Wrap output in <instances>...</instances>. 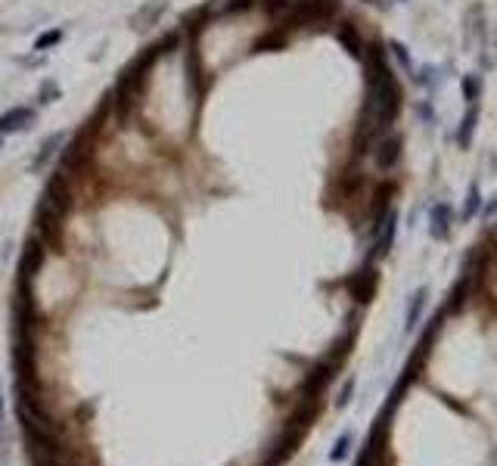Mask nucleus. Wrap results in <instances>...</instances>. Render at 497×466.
<instances>
[{"label":"nucleus","mask_w":497,"mask_h":466,"mask_svg":"<svg viewBox=\"0 0 497 466\" xmlns=\"http://www.w3.org/2000/svg\"><path fill=\"white\" fill-rule=\"evenodd\" d=\"M66 209H69V190H66V184H62V177H53V181L47 184L44 199H41V205H38V221H41L44 240H50V242L56 240Z\"/></svg>","instance_id":"obj_2"},{"label":"nucleus","mask_w":497,"mask_h":466,"mask_svg":"<svg viewBox=\"0 0 497 466\" xmlns=\"http://www.w3.org/2000/svg\"><path fill=\"white\" fill-rule=\"evenodd\" d=\"M0 426H4V398H0Z\"/></svg>","instance_id":"obj_30"},{"label":"nucleus","mask_w":497,"mask_h":466,"mask_svg":"<svg viewBox=\"0 0 497 466\" xmlns=\"http://www.w3.org/2000/svg\"><path fill=\"white\" fill-rule=\"evenodd\" d=\"M348 292H351V299H355V302L367 305L373 299V292H376V270H370V268L358 270V274L348 280Z\"/></svg>","instance_id":"obj_7"},{"label":"nucleus","mask_w":497,"mask_h":466,"mask_svg":"<svg viewBox=\"0 0 497 466\" xmlns=\"http://www.w3.org/2000/svg\"><path fill=\"white\" fill-rule=\"evenodd\" d=\"M41 261H44V252H41L38 240H32L25 246V255H22V280H32L34 270L41 268Z\"/></svg>","instance_id":"obj_13"},{"label":"nucleus","mask_w":497,"mask_h":466,"mask_svg":"<svg viewBox=\"0 0 497 466\" xmlns=\"http://www.w3.org/2000/svg\"><path fill=\"white\" fill-rule=\"evenodd\" d=\"M482 268H485V255H482V249H475L472 255H466L463 261V270H460V280H457V289H454V302H451V311H457L460 305L470 299V292L475 289V283L482 280Z\"/></svg>","instance_id":"obj_3"},{"label":"nucleus","mask_w":497,"mask_h":466,"mask_svg":"<svg viewBox=\"0 0 497 466\" xmlns=\"http://www.w3.org/2000/svg\"><path fill=\"white\" fill-rule=\"evenodd\" d=\"M355 466H376V454H373V451H367V448H364L361 460H358Z\"/></svg>","instance_id":"obj_29"},{"label":"nucleus","mask_w":497,"mask_h":466,"mask_svg":"<svg viewBox=\"0 0 497 466\" xmlns=\"http://www.w3.org/2000/svg\"><path fill=\"white\" fill-rule=\"evenodd\" d=\"M351 392H355V379H348V383H345V389H342V395H339V401H336V404H339V407H345V404H348Z\"/></svg>","instance_id":"obj_26"},{"label":"nucleus","mask_w":497,"mask_h":466,"mask_svg":"<svg viewBox=\"0 0 497 466\" xmlns=\"http://www.w3.org/2000/svg\"><path fill=\"white\" fill-rule=\"evenodd\" d=\"M398 156H401V140H398V137H386V140L376 146V165H379L383 171L395 168Z\"/></svg>","instance_id":"obj_11"},{"label":"nucleus","mask_w":497,"mask_h":466,"mask_svg":"<svg viewBox=\"0 0 497 466\" xmlns=\"http://www.w3.org/2000/svg\"><path fill=\"white\" fill-rule=\"evenodd\" d=\"M333 370H336V361H327V364H317V367L305 376V383H301V398L305 401H317L323 389H327V383L333 379Z\"/></svg>","instance_id":"obj_6"},{"label":"nucleus","mask_w":497,"mask_h":466,"mask_svg":"<svg viewBox=\"0 0 497 466\" xmlns=\"http://www.w3.org/2000/svg\"><path fill=\"white\" fill-rule=\"evenodd\" d=\"M401 109V90L395 84L392 71H388L379 47L370 50L367 60V118L376 121V128L392 125Z\"/></svg>","instance_id":"obj_1"},{"label":"nucleus","mask_w":497,"mask_h":466,"mask_svg":"<svg viewBox=\"0 0 497 466\" xmlns=\"http://www.w3.org/2000/svg\"><path fill=\"white\" fill-rule=\"evenodd\" d=\"M451 205H444V203H438L435 209H432L429 214V231L435 240H448V233H451Z\"/></svg>","instance_id":"obj_9"},{"label":"nucleus","mask_w":497,"mask_h":466,"mask_svg":"<svg viewBox=\"0 0 497 466\" xmlns=\"http://www.w3.org/2000/svg\"><path fill=\"white\" fill-rule=\"evenodd\" d=\"M62 140H66V137H62V134H53V137H47V143H44V146H41V153L34 156V162H32V171H41V168H44V165L50 162V156L56 153V146H60Z\"/></svg>","instance_id":"obj_15"},{"label":"nucleus","mask_w":497,"mask_h":466,"mask_svg":"<svg viewBox=\"0 0 497 466\" xmlns=\"http://www.w3.org/2000/svg\"><path fill=\"white\" fill-rule=\"evenodd\" d=\"M348 448H351V432H342L339 439H336L333 451H329V460H333V463L345 460V454H348Z\"/></svg>","instance_id":"obj_19"},{"label":"nucleus","mask_w":497,"mask_h":466,"mask_svg":"<svg viewBox=\"0 0 497 466\" xmlns=\"http://www.w3.org/2000/svg\"><path fill=\"white\" fill-rule=\"evenodd\" d=\"M395 227H398V214H395V212H386L383 218L373 224L376 242H373L370 258H386V255H388V249H392V240H395Z\"/></svg>","instance_id":"obj_5"},{"label":"nucleus","mask_w":497,"mask_h":466,"mask_svg":"<svg viewBox=\"0 0 497 466\" xmlns=\"http://www.w3.org/2000/svg\"><path fill=\"white\" fill-rule=\"evenodd\" d=\"M392 53L401 60V66L410 69V56H407V47H404V44H398V41H395V44H392Z\"/></svg>","instance_id":"obj_25"},{"label":"nucleus","mask_w":497,"mask_h":466,"mask_svg":"<svg viewBox=\"0 0 497 466\" xmlns=\"http://www.w3.org/2000/svg\"><path fill=\"white\" fill-rule=\"evenodd\" d=\"M290 6V0H264V10L268 13H280V10H286Z\"/></svg>","instance_id":"obj_28"},{"label":"nucleus","mask_w":497,"mask_h":466,"mask_svg":"<svg viewBox=\"0 0 497 466\" xmlns=\"http://www.w3.org/2000/svg\"><path fill=\"white\" fill-rule=\"evenodd\" d=\"M32 121H34V112L28 109V106H16V109H10V112H4V116H0V134L25 131Z\"/></svg>","instance_id":"obj_8"},{"label":"nucleus","mask_w":497,"mask_h":466,"mask_svg":"<svg viewBox=\"0 0 497 466\" xmlns=\"http://www.w3.org/2000/svg\"><path fill=\"white\" fill-rule=\"evenodd\" d=\"M286 41H283V34H268V38H261L258 41V47L255 50H280Z\"/></svg>","instance_id":"obj_22"},{"label":"nucleus","mask_w":497,"mask_h":466,"mask_svg":"<svg viewBox=\"0 0 497 466\" xmlns=\"http://www.w3.org/2000/svg\"><path fill=\"white\" fill-rule=\"evenodd\" d=\"M339 13V0H295L292 6V22L295 25H311L327 22Z\"/></svg>","instance_id":"obj_4"},{"label":"nucleus","mask_w":497,"mask_h":466,"mask_svg":"<svg viewBox=\"0 0 497 466\" xmlns=\"http://www.w3.org/2000/svg\"><path fill=\"white\" fill-rule=\"evenodd\" d=\"M62 41V32L60 28H53V32H47V34H41L38 41H34V50H47V47H56Z\"/></svg>","instance_id":"obj_21"},{"label":"nucleus","mask_w":497,"mask_h":466,"mask_svg":"<svg viewBox=\"0 0 497 466\" xmlns=\"http://www.w3.org/2000/svg\"><path fill=\"white\" fill-rule=\"evenodd\" d=\"M423 305H426V289H416V292H414V302H410V308H407V324H404L407 333L416 327V320H420Z\"/></svg>","instance_id":"obj_17"},{"label":"nucleus","mask_w":497,"mask_h":466,"mask_svg":"<svg viewBox=\"0 0 497 466\" xmlns=\"http://www.w3.org/2000/svg\"><path fill=\"white\" fill-rule=\"evenodd\" d=\"M479 205H482V199H479V186H470V193H466V205H463V221H470L475 212H479Z\"/></svg>","instance_id":"obj_20"},{"label":"nucleus","mask_w":497,"mask_h":466,"mask_svg":"<svg viewBox=\"0 0 497 466\" xmlns=\"http://www.w3.org/2000/svg\"><path fill=\"white\" fill-rule=\"evenodd\" d=\"M463 97L470 100V103L479 97V78H463Z\"/></svg>","instance_id":"obj_23"},{"label":"nucleus","mask_w":497,"mask_h":466,"mask_svg":"<svg viewBox=\"0 0 497 466\" xmlns=\"http://www.w3.org/2000/svg\"><path fill=\"white\" fill-rule=\"evenodd\" d=\"M475 118H479V112H475V106L470 112L463 116V121H460V131H457V143L460 146H470V140H472V131H475Z\"/></svg>","instance_id":"obj_16"},{"label":"nucleus","mask_w":497,"mask_h":466,"mask_svg":"<svg viewBox=\"0 0 497 466\" xmlns=\"http://www.w3.org/2000/svg\"><path fill=\"white\" fill-rule=\"evenodd\" d=\"M252 4H255V0H230L227 10H230V13H243V10H249Z\"/></svg>","instance_id":"obj_27"},{"label":"nucleus","mask_w":497,"mask_h":466,"mask_svg":"<svg viewBox=\"0 0 497 466\" xmlns=\"http://www.w3.org/2000/svg\"><path fill=\"white\" fill-rule=\"evenodd\" d=\"M34 466H66V463L53 454H34Z\"/></svg>","instance_id":"obj_24"},{"label":"nucleus","mask_w":497,"mask_h":466,"mask_svg":"<svg viewBox=\"0 0 497 466\" xmlns=\"http://www.w3.org/2000/svg\"><path fill=\"white\" fill-rule=\"evenodd\" d=\"M186 75L193 78V88H196V93L205 90V81H203V62H199V50L196 44L190 47V53H186Z\"/></svg>","instance_id":"obj_14"},{"label":"nucleus","mask_w":497,"mask_h":466,"mask_svg":"<svg viewBox=\"0 0 497 466\" xmlns=\"http://www.w3.org/2000/svg\"><path fill=\"white\" fill-rule=\"evenodd\" d=\"M392 193H395V186H388V184L376 190V203H373V214H376V221L388 212V196H392Z\"/></svg>","instance_id":"obj_18"},{"label":"nucleus","mask_w":497,"mask_h":466,"mask_svg":"<svg viewBox=\"0 0 497 466\" xmlns=\"http://www.w3.org/2000/svg\"><path fill=\"white\" fill-rule=\"evenodd\" d=\"M299 441H301V429H299V426H290L283 435H280V441L273 444V448H277V451H273V454H271V463L277 466L280 460H286V457H290L292 451L299 448Z\"/></svg>","instance_id":"obj_10"},{"label":"nucleus","mask_w":497,"mask_h":466,"mask_svg":"<svg viewBox=\"0 0 497 466\" xmlns=\"http://www.w3.org/2000/svg\"><path fill=\"white\" fill-rule=\"evenodd\" d=\"M339 41H342V47L348 50L351 56H358V60L364 56V41H361V34H358V28L351 25V22L339 25Z\"/></svg>","instance_id":"obj_12"}]
</instances>
